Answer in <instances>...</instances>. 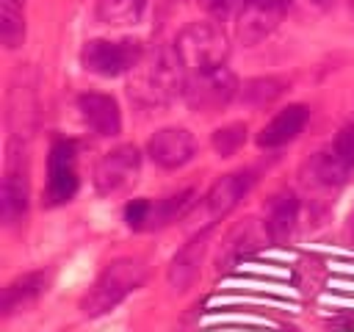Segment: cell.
I'll use <instances>...</instances> for the list:
<instances>
[{
	"mask_svg": "<svg viewBox=\"0 0 354 332\" xmlns=\"http://www.w3.org/2000/svg\"><path fill=\"white\" fill-rule=\"evenodd\" d=\"M296 221H299V196L293 191L274 194L268 199V205H266V221H263L266 238H271L277 243L285 241L293 232Z\"/></svg>",
	"mask_w": 354,
	"mask_h": 332,
	"instance_id": "cell-14",
	"label": "cell"
},
{
	"mask_svg": "<svg viewBox=\"0 0 354 332\" xmlns=\"http://www.w3.org/2000/svg\"><path fill=\"white\" fill-rule=\"evenodd\" d=\"M77 111H80V119L86 122V127L97 136H116L122 130V111L111 94L86 91L77 97Z\"/></svg>",
	"mask_w": 354,
	"mask_h": 332,
	"instance_id": "cell-12",
	"label": "cell"
},
{
	"mask_svg": "<svg viewBox=\"0 0 354 332\" xmlns=\"http://www.w3.org/2000/svg\"><path fill=\"white\" fill-rule=\"evenodd\" d=\"M348 230H351V235H354V210H351V216H348Z\"/></svg>",
	"mask_w": 354,
	"mask_h": 332,
	"instance_id": "cell-27",
	"label": "cell"
},
{
	"mask_svg": "<svg viewBox=\"0 0 354 332\" xmlns=\"http://www.w3.org/2000/svg\"><path fill=\"white\" fill-rule=\"evenodd\" d=\"M147 0H100L97 17L105 25H133L141 19Z\"/></svg>",
	"mask_w": 354,
	"mask_h": 332,
	"instance_id": "cell-19",
	"label": "cell"
},
{
	"mask_svg": "<svg viewBox=\"0 0 354 332\" xmlns=\"http://www.w3.org/2000/svg\"><path fill=\"white\" fill-rule=\"evenodd\" d=\"M141 169V155L133 144H122L100 158L94 166V188L100 194H119L130 183H136V174Z\"/></svg>",
	"mask_w": 354,
	"mask_h": 332,
	"instance_id": "cell-9",
	"label": "cell"
},
{
	"mask_svg": "<svg viewBox=\"0 0 354 332\" xmlns=\"http://www.w3.org/2000/svg\"><path fill=\"white\" fill-rule=\"evenodd\" d=\"M185 66L180 64L174 47L144 50L138 64L130 69L127 91L144 108H158L171 102L185 89Z\"/></svg>",
	"mask_w": 354,
	"mask_h": 332,
	"instance_id": "cell-1",
	"label": "cell"
},
{
	"mask_svg": "<svg viewBox=\"0 0 354 332\" xmlns=\"http://www.w3.org/2000/svg\"><path fill=\"white\" fill-rule=\"evenodd\" d=\"M28 210V174L22 163L11 160L6 169L3 180V199H0V213L6 224H17Z\"/></svg>",
	"mask_w": 354,
	"mask_h": 332,
	"instance_id": "cell-15",
	"label": "cell"
},
{
	"mask_svg": "<svg viewBox=\"0 0 354 332\" xmlns=\"http://www.w3.org/2000/svg\"><path fill=\"white\" fill-rule=\"evenodd\" d=\"M285 91V83L279 77H254L241 89V100L249 105H266L274 102Z\"/></svg>",
	"mask_w": 354,
	"mask_h": 332,
	"instance_id": "cell-21",
	"label": "cell"
},
{
	"mask_svg": "<svg viewBox=\"0 0 354 332\" xmlns=\"http://www.w3.org/2000/svg\"><path fill=\"white\" fill-rule=\"evenodd\" d=\"M22 6H25V0H0V39L8 50L19 47L25 39Z\"/></svg>",
	"mask_w": 354,
	"mask_h": 332,
	"instance_id": "cell-18",
	"label": "cell"
},
{
	"mask_svg": "<svg viewBox=\"0 0 354 332\" xmlns=\"http://www.w3.org/2000/svg\"><path fill=\"white\" fill-rule=\"evenodd\" d=\"M210 232L213 227H205V230H196V235L180 246V252L171 257L169 263V271H166V279L171 285V290L183 293L191 288V282L196 279L199 268H202V257L207 252V241H210Z\"/></svg>",
	"mask_w": 354,
	"mask_h": 332,
	"instance_id": "cell-11",
	"label": "cell"
},
{
	"mask_svg": "<svg viewBox=\"0 0 354 332\" xmlns=\"http://www.w3.org/2000/svg\"><path fill=\"white\" fill-rule=\"evenodd\" d=\"M348 172H351V169H348L332 149L318 152V155L310 160V177H313L315 183H321V185H343Z\"/></svg>",
	"mask_w": 354,
	"mask_h": 332,
	"instance_id": "cell-20",
	"label": "cell"
},
{
	"mask_svg": "<svg viewBox=\"0 0 354 332\" xmlns=\"http://www.w3.org/2000/svg\"><path fill=\"white\" fill-rule=\"evenodd\" d=\"M199 3L213 19H238L249 6V0H199Z\"/></svg>",
	"mask_w": 354,
	"mask_h": 332,
	"instance_id": "cell-24",
	"label": "cell"
},
{
	"mask_svg": "<svg viewBox=\"0 0 354 332\" xmlns=\"http://www.w3.org/2000/svg\"><path fill=\"white\" fill-rule=\"evenodd\" d=\"M44 285H47V279L41 271H30V274H22L14 282H8L3 290V315H14V313L30 307L44 293Z\"/></svg>",
	"mask_w": 354,
	"mask_h": 332,
	"instance_id": "cell-16",
	"label": "cell"
},
{
	"mask_svg": "<svg viewBox=\"0 0 354 332\" xmlns=\"http://www.w3.org/2000/svg\"><path fill=\"white\" fill-rule=\"evenodd\" d=\"M174 53L185 72H205L224 66L230 55V39L216 22H191L177 33Z\"/></svg>",
	"mask_w": 354,
	"mask_h": 332,
	"instance_id": "cell-3",
	"label": "cell"
},
{
	"mask_svg": "<svg viewBox=\"0 0 354 332\" xmlns=\"http://www.w3.org/2000/svg\"><path fill=\"white\" fill-rule=\"evenodd\" d=\"M147 279V268L141 260L136 257H119L113 263H108L102 268V274L94 279V285L88 288V293L80 302V310L91 318L111 313L119 302H124L133 290L141 288V282Z\"/></svg>",
	"mask_w": 354,
	"mask_h": 332,
	"instance_id": "cell-2",
	"label": "cell"
},
{
	"mask_svg": "<svg viewBox=\"0 0 354 332\" xmlns=\"http://www.w3.org/2000/svg\"><path fill=\"white\" fill-rule=\"evenodd\" d=\"M141 55L144 47L138 39H91L80 53V64L100 77H116L130 72Z\"/></svg>",
	"mask_w": 354,
	"mask_h": 332,
	"instance_id": "cell-5",
	"label": "cell"
},
{
	"mask_svg": "<svg viewBox=\"0 0 354 332\" xmlns=\"http://www.w3.org/2000/svg\"><path fill=\"white\" fill-rule=\"evenodd\" d=\"M196 202V191H180L174 196H163V199H133L124 208V221L130 230H158L166 227L177 219H185L188 210Z\"/></svg>",
	"mask_w": 354,
	"mask_h": 332,
	"instance_id": "cell-6",
	"label": "cell"
},
{
	"mask_svg": "<svg viewBox=\"0 0 354 332\" xmlns=\"http://www.w3.org/2000/svg\"><path fill=\"white\" fill-rule=\"evenodd\" d=\"M351 11H354V0H351Z\"/></svg>",
	"mask_w": 354,
	"mask_h": 332,
	"instance_id": "cell-29",
	"label": "cell"
},
{
	"mask_svg": "<svg viewBox=\"0 0 354 332\" xmlns=\"http://www.w3.org/2000/svg\"><path fill=\"white\" fill-rule=\"evenodd\" d=\"M249 3H254L260 8H268V11H277V14H282L290 6V0H249Z\"/></svg>",
	"mask_w": 354,
	"mask_h": 332,
	"instance_id": "cell-26",
	"label": "cell"
},
{
	"mask_svg": "<svg viewBox=\"0 0 354 332\" xmlns=\"http://www.w3.org/2000/svg\"><path fill=\"white\" fill-rule=\"evenodd\" d=\"M332 152H335L348 169H354V124H346V127L337 130L335 144H332Z\"/></svg>",
	"mask_w": 354,
	"mask_h": 332,
	"instance_id": "cell-25",
	"label": "cell"
},
{
	"mask_svg": "<svg viewBox=\"0 0 354 332\" xmlns=\"http://www.w3.org/2000/svg\"><path fill=\"white\" fill-rule=\"evenodd\" d=\"M279 17H282V14L268 11V8H260V6H254V3H249V6H246V11L238 17V39H241V42H246V44H257L260 39H266V36L277 28Z\"/></svg>",
	"mask_w": 354,
	"mask_h": 332,
	"instance_id": "cell-17",
	"label": "cell"
},
{
	"mask_svg": "<svg viewBox=\"0 0 354 332\" xmlns=\"http://www.w3.org/2000/svg\"><path fill=\"white\" fill-rule=\"evenodd\" d=\"M254 177L249 172H232V174H224L221 180H216L210 185V191L202 196V202L196 205V224L199 230L205 227H213L218 219H224L252 188Z\"/></svg>",
	"mask_w": 354,
	"mask_h": 332,
	"instance_id": "cell-7",
	"label": "cell"
},
{
	"mask_svg": "<svg viewBox=\"0 0 354 332\" xmlns=\"http://www.w3.org/2000/svg\"><path fill=\"white\" fill-rule=\"evenodd\" d=\"M147 152H149V158L158 166H163V169H180V166H185L194 158L196 141H194V136L185 127H163V130H158L149 138Z\"/></svg>",
	"mask_w": 354,
	"mask_h": 332,
	"instance_id": "cell-10",
	"label": "cell"
},
{
	"mask_svg": "<svg viewBox=\"0 0 354 332\" xmlns=\"http://www.w3.org/2000/svg\"><path fill=\"white\" fill-rule=\"evenodd\" d=\"M243 141H246V124H241V122H232L213 133V149L218 155H232Z\"/></svg>",
	"mask_w": 354,
	"mask_h": 332,
	"instance_id": "cell-22",
	"label": "cell"
},
{
	"mask_svg": "<svg viewBox=\"0 0 354 332\" xmlns=\"http://www.w3.org/2000/svg\"><path fill=\"white\" fill-rule=\"evenodd\" d=\"M307 119H310V108H307V105H301V102H293V105L282 108V111H279V113H277V116H274V119L260 130L257 144H260V147H266V149L282 147V144L293 141V138L304 130Z\"/></svg>",
	"mask_w": 354,
	"mask_h": 332,
	"instance_id": "cell-13",
	"label": "cell"
},
{
	"mask_svg": "<svg viewBox=\"0 0 354 332\" xmlns=\"http://www.w3.org/2000/svg\"><path fill=\"white\" fill-rule=\"evenodd\" d=\"M254 246H257V238L252 235V224H246V227H241L238 232L230 235V241L224 246V263H235L241 255L252 252Z\"/></svg>",
	"mask_w": 354,
	"mask_h": 332,
	"instance_id": "cell-23",
	"label": "cell"
},
{
	"mask_svg": "<svg viewBox=\"0 0 354 332\" xmlns=\"http://www.w3.org/2000/svg\"><path fill=\"white\" fill-rule=\"evenodd\" d=\"M315 3H318V6H324V3H326V0H315Z\"/></svg>",
	"mask_w": 354,
	"mask_h": 332,
	"instance_id": "cell-28",
	"label": "cell"
},
{
	"mask_svg": "<svg viewBox=\"0 0 354 332\" xmlns=\"http://www.w3.org/2000/svg\"><path fill=\"white\" fill-rule=\"evenodd\" d=\"M235 94H241V86H238V77L227 66L191 72L185 77V89H183L188 108L202 111V113L221 111L224 105H230L235 100Z\"/></svg>",
	"mask_w": 354,
	"mask_h": 332,
	"instance_id": "cell-4",
	"label": "cell"
},
{
	"mask_svg": "<svg viewBox=\"0 0 354 332\" xmlns=\"http://www.w3.org/2000/svg\"><path fill=\"white\" fill-rule=\"evenodd\" d=\"M77 191V155L72 141H55L47 158V185H44V202L50 208L64 205Z\"/></svg>",
	"mask_w": 354,
	"mask_h": 332,
	"instance_id": "cell-8",
	"label": "cell"
}]
</instances>
